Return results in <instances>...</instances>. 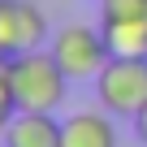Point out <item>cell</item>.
I'll return each mask as SVG.
<instances>
[{"label": "cell", "mask_w": 147, "mask_h": 147, "mask_svg": "<svg viewBox=\"0 0 147 147\" xmlns=\"http://www.w3.org/2000/svg\"><path fill=\"white\" fill-rule=\"evenodd\" d=\"M100 108L113 117H138L147 108V56H108L104 74L95 78Z\"/></svg>", "instance_id": "cell-2"}, {"label": "cell", "mask_w": 147, "mask_h": 147, "mask_svg": "<svg viewBox=\"0 0 147 147\" xmlns=\"http://www.w3.org/2000/svg\"><path fill=\"white\" fill-rule=\"evenodd\" d=\"M100 30L113 56H147V0H100Z\"/></svg>", "instance_id": "cell-4"}, {"label": "cell", "mask_w": 147, "mask_h": 147, "mask_svg": "<svg viewBox=\"0 0 147 147\" xmlns=\"http://www.w3.org/2000/svg\"><path fill=\"white\" fill-rule=\"evenodd\" d=\"M13 113H18V100H13V82H9V56H0V134H5Z\"/></svg>", "instance_id": "cell-8"}, {"label": "cell", "mask_w": 147, "mask_h": 147, "mask_svg": "<svg viewBox=\"0 0 147 147\" xmlns=\"http://www.w3.org/2000/svg\"><path fill=\"white\" fill-rule=\"evenodd\" d=\"M0 138H5V147H61V121L52 113L18 108Z\"/></svg>", "instance_id": "cell-6"}, {"label": "cell", "mask_w": 147, "mask_h": 147, "mask_svg": "<svg viewBox=\"0 0 147 147\" xmlns=\"http://www.w3.org/2000/svg\"><path fill=\"white\" fill-rule=\"evenodd\" d=\"M48 18L30 0H0V56H18L30 48H43Z\"/></svg>", "instance_id": "cell-5"}, {"label": "cell", "mask_w": 147, "mask_h": 147, "mask_svg": "<svg viewBox=\"0 0 147 147\" xmlns=\"http://www.w3.org/2000/svg\"><path fill=\"white\" fill-rule=\"evenodd\" d=\"M134 130H138V138H143V143H147V108H143V113H138V117H134Z\"/></svg>", "instance_id": "cell-9"}, {"label": "cell", "mask_w": 147, "mask_h": 147, "mask_svg": "<svg viewBox=\"0 0 147 147\" xmlns=\"http://www.w3.org/2000/svg\"><path fill=\"white\" fill-rule=\"evenodd\" d=\"M9 82H13L18 108L52 113V108H61V100H65L69 74L61 69V61L52 56V48H30V52L9 56Z\"/></svg>", "instance_id": "cell-1"}, {"label": "cell", "mask_w": 147, "mask_h": 147, "mask_svg": "<svg viewBox=\"0 0 147 147\" xmlns=\"http://www.w3.org/2000/svg\"><path fill=\"white\" fill-rule=\"evenodd\" d=\"M52 56L69 74V82H95L113 52L100 26H61L52 35Z\"/></svg>", "instance_id": "cell-3"}, {"label": "cell", "mask_w": 147, "mask_h": 147, "mask_svg": "<svg viewBox=\"0 0 147 147\" xmlns=\"http://www.w3.org/2000/svg\"><path fill=\"white\" fill-rule=\"evenodd\" d=\"M61 147H117V130H113V113H69L61 121Z\"/></svg>", "instance_id": "cell-7"}]
</instances>
